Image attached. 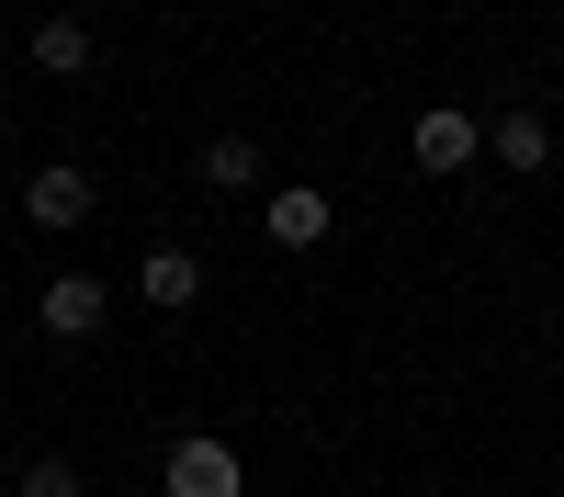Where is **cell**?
I'll list each match as a JSON object with an SVG mask.
<instances>
[{
  "label": "cell",
  "instance_id": "6",
  "mask_svg": "<svg viewBox=\"0 0 564 497\" xmlns=\"http://www.w3.org/2000/svg\"><path fill=\"white\" fill-rule=\"evenodd\" d=\"M23 45H34V68H45V79H90V57H102V34H90L79 12H45Z\"/></svg>",
  "mask_w": 564,
  "mask_h": 497
},
{
  "label": "cell",
  "instance_id": "5",
  "mask_svg": "<svg viewBox=\"0 0 564 497\" xmlns=\"http://www.w3.org/2000/svg\"><path fill=\"white\" fill-rule=\"evenodd\" d=\"M327 226H339V204L316 181H282L271 193V249H327Z\"/></svg>",
  "mask_w": 564,
  "mask_h": 497
},
{
  "label": "cell",
  "instance_id": "7",
  "mask_svg": "<svg viewBox=\"0 0 564 497\" xmlns=\"http://www.w3.org/2000/svg\"><path fill=\"white\" fill-rule=\"evenodd\" d=\"M486 159L520 170V181H542V170H553V125H542V114H486Z\"/></svg>",
  "mask_w": 564,
  "mask_h": 497
},
{
  "label": "cell",
  "instance_id": "4",
  "mask_svg": "<svg viewBox=\"0 0 564 497\" xmlns=\"http://www.w3.org/2000/svg\"><path fill=\"white\" fill-rule=\"evenodd\" d=\"M34 328L45 339H90L102 328V283H90V271H57V283L34 294Z\"/></svg>",
  "mask_w": 564,
  "mask_h": 497
},
{
  "label": "cell",
  "instance_id": "3",
  "mask_svg": "<svg viewBox=\"0 0 564 497\" xmlns=\"http://www.w3.org/2000/svg\"><path fill=\"white\" fill-rule=\"evenodd\" d=\"M90 215H102V193H90L79 159H45V170L23 181V226H45V238H68V226H90Z\"/></svg>",
  "mask_w": 564,
  "mask_h": 497
},
{
  "label": "cell",
  "instance_id": "2",
  "mask_svg": "<svg viewBox=\"0 0 564 497\" xmlns=\"http://www.w3.org/2000/svg\"><path fill=\"white\" fill-rule=\"evenodd\" d=\"M159 486H170V497H249V464H238L215 430H181L170 464H159Z\"/></svg>",
  "mask_w": 564,
  "mask_h": 497
},
{
  "label": "cell",
  "instance_id": "10",
  "mask_svg": "<svg viewBox=\"0 0 564 497\" xmlns=\"http://www.w3.org/2000/svg\"><path fill=\"white\" fill-rule=\"evenodd\" d=\"M12 497H79V464L68 452H34V464L12 475Z\"/></svg>",
  "mask_w": 564,
  "mask_h": 497
},
{
  "label": "cell",
  "instance_id": "9",
  "mask_svg": "<svg viewBox=\"0 0 564 497\" xmlns=\"http://www.w3.org/2000/svg\"><path fill=\"white\" fill-rule=\"evenodd\" d=\"M204 181L215 193H249L260 181V136H204Z\"/></svg>",
  "mask_w": 564,
  "mask_h": 497
},
{
  "label": "cell",
  "instance_id": "8",
  "mask_svg": "<svg viewBox=\"0 0 564 497\" xmlns=\"http://www.w3.org/2000/svg\"><path fill=\"white\" fill-rule=\"evenodd\" d=\"M135 283H148V305H170V316H181V305L204 294V260H193V249H148V271H135Z\"/></svg>",
  "mask_w": 564,
  "mask_h": 497
},
{
  "label": "cell",
  "instance_id": "1",
  "mask_svg": "<svg viewBox=\"0 0 564 497\" xmlns=\"http://www.w3.org/2000/svg\"><path fill=\"white\" fill-rule=\"evenodd\" d=\"M406 159L430 170V181H452V170H475L486 159V114H463V102H430L406 125Z\"/></svg>",
  "mask_w": 564,
  "mask_h": 497
}]
</instances>
